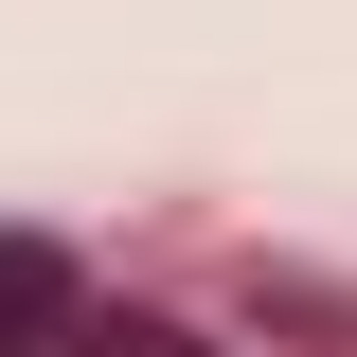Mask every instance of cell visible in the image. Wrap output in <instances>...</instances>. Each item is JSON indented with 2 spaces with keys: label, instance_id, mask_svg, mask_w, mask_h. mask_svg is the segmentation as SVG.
Wrapping results in <instances>:
<instances>
[{
  "label": "cell",
  "instance_id": "cell-1",
  "mask_svg": "<svg viewBox=\"0 0 357 357\" xmlns=\"http://www.w3.org/2000/svg\"><path fill=\"white\" fill-rule=\"evenodd\" d=\"M72 340V286H54V250H0V357Z\"/></svg>",
  "mask_w": 357,
  "mask_h": 357
},
{
  "label": "cell",
  "instance_id": "cell-2",
  "mask_svg": "<svg viewBox=\"0 0 357 357\" xmlns=\"http://www.w3.org/2000/svg\"><path fill=\"white\" fill-rule=\"evenodd\" d=\"M72 340H89V357H178V321H89V304H72Z\"/></svg>",
  "mask_w": 357,
  "mask_h": 357
}]
</instances>
